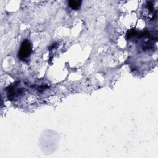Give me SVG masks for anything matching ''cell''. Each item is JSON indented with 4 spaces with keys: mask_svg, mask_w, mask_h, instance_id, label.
I'll list each match as a JSON object with an SVG mask.
<instances>
[{
    "mask_svg": "<svg viewBox=\"0 0 158 158\" xmlns=\"http://www.w3.org/2000/svg\"><path fill=\"white\" fill-rule=\"evenodd\" d=\"M32 51V46L31 43L28 40H25L21 43L19 51L18 52V57L19 59L25 60L31 54Z\"/></svg>",
    "mask_w": 158,
    "mask_h": 158,
    "instance_id": "1",
    "label": "cell"
},
{
    "mask_svg": "<svg viewBox=\"0 0 158 158\" xmlns=\"http://www.w3.org/2000/svg\"><path fill=\"white\" fill-rule=\"evenodd\" d=\"M81 2L80 1H68V6L70 8L74 10H77L80 8Z\"/></svg>",
    "mask_w": 158,
    "mask_h": 158,
    "instance_id": "2",
    "label": "cell"
}]
</instances>
